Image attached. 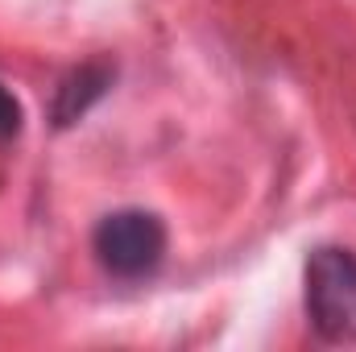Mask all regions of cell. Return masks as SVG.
I'll return each mask as SVG.
<instances>
[{"instance_id": "7a4b0ae2", "label": "cell", "mask_w": 356, "mask_h": 352, "mask_svg": "<svg viewBox=\"0 0 356 352\" xmlns=\"http://www.w3.org/2000/svg\"><path fill=\"white\" fill-rule=\"evenodd\" d=\"M307 315L323 340H356V253L327 245L307 257Z\"/></svg>"}, {"instance_id": "6da1fadb", "label": "cell", "mask_w": 356, "mask_h": 352, "mask_svg": "<svg viewBox=\"0 0 356 352\" xmlns=\"http://www.w3.org/2000/svg\"><path fill=\"white\" fill-rule=\"evenodd\" d=\"M91 253L120 282L149 278L166 257V224L145 207L108 211L91 232Z\"/></svg>"}, {"instance_id": "277c9868", "label": "cell", "mask_w": 356, "mask_h": 352, "mask_svg": "<svg viewBox=\"0 0 356 352\" xmlns=\"http://www.w3.org/2000/svg\"><path fill=\"white\" fill-rule=\"evenodd\" d=\"M21 125H25V112L17 104V95L0 83V141H13L21 133Z\"/></svg>"}, {"instance_id": "3957f363", "label": "cell", "mask_w": 356, "mask_h": 352, "mask_svg": "<svg viewBox=\"0 0 356 352\" xmlns=\"http://www.w3.org/2000/svg\"><path fill=\"white\" fill-rule=\"evenodd\" d=\"M108 83H112V71H108V67H83V71H75L71 79H63V88L54 95V125H58V129L75 125L91 104L108 91Z\"/></svg>"}]
</instances>
